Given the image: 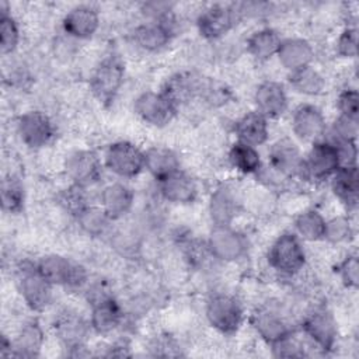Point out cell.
I'll use <instances>...</instances> for the list:
<instances>
[{
    "mask_svg": "<svg viewBox=\"0 0 359 359\" xmlns=\"http://www.w3.org/2000/svg\"><path fill=\"white\" fill-rule=\"evenodd\" d=\"M125 80V62L116 53H109L100 60L90 76V91L104 107H109Z\"/></svg>",
    "mask_w": 359,
    "mask_h": 359,
    "instance_id": "1",
    "label": "cell"
},
{
    "mask_svg": "<svg viewBox=\"0 0 359 359\" xmlns=\"http://www.w3.org/2000/svg\"><path fill=\"white\" fill-rule=\"evenodd\" d=\"M35 264L42 276L52 286H62L76 290L81 289L88 282L87 269L81 264L67 257L48 254L41 257Z\"/></svg>",
    "mask_w": 359,
    "mask_h": 359,
    "instance_id": "2",
    "label": "cell"
},
{
    "mask_svg": "<svg viewBox=\"0 0 359 359\" xmlns=\"http://www.w3.org/2000/svg\"><path fill=\"white\" fill-rule=\"evenodd\" d=\"M15 283L29 310L39 313L50 304L53 286L42 276L35 262L24 261L18 265Z\"/></svg>",
    "mask_w": 359,
    "mask_h": 359,
    "instance_id": "3",
    "label": "cell"
},
{
    "mask_svg": "<svg viewBox=\"0 0 359 359\" xmlns=\"http://www.w3.org/2000/svg\"><path fill=\"white\" fill-rule=\"evenodd\" d=\"M268 264L276 272L292 276L306 265V251L302 240L293 231L279 234L268 250Z\"/></svg>",
    "mask_w": 359,
    "mask_h": 359,
    "instance_id": "4",
    "label": "cell"
},
{
    "mask_svg": "<svg viewBox=\"0 0 359 359\" xmlns=\"http://www.w3.org/2000/svg\"><path fill=\"white\" fill-rule=\"evenodd\" d=\"M88 303L91 306L90 325L100 335L115 331L123 321V309L119 302L104 287L95 286L88 290Z\"/></svg>",
    "mask_w": 359,
    "mask_h": 359,
    "instance_id": "5",
    "label": "cell"
},
{
    "mask_svg": "<svg viewBox=\"0 0 359 359\" xmlns=\"http://www.w3.org/2000/svg\"><path fill=\"white\" fill-rule=\"evenodd\" d=\"M102 163L119 178H135L144 170V151L132 142L118 140L105 149Z\"/></svg>",
    "mask_w": 359,
    "mask_h": 359,
    "instance_id": "6",
    "label": "cell"
},
{
    "mask_svg": "<svg viewBox=\"0 0 359 359\" xmlns=\"http://www.w3.org/2000/svg\"><path fill=\"white\" fill-rule=\"evenodd\" d=\"M53 328L57 339L69 351V356H90V352L86 346L87 337L91 331L90 321H86L74 311L66 310L56 317Z\"/></svg>",
    "mask_w": 359,
    "mask_h": 359,
    "instance_id": "7",
    "label": "cell"
},
{
    "mask_svg": "<svg viewBox=\"0 0 359 359\" xmlns=\"http://www.w3.org/2000/svg\"><path fill=\"white\" fill-rule=\"evenodd\" d=\"M209 324L223 335L236 334L243 324V307L240 302L227 293L213 294L205 309Z\"/></svg>",
    "mask_w": 359,
    "mask_h": 359,
    "instance_id": "8",
    "label": "cell"
},
{
    "mask_svg": "<svg viewBox=\"0 0 359 359\" xmlns=\"http://www.w3.org/2000/svg\"><path fill=\"white\" fill-rule=\"evenodd\" d=\"M206 247L213 258L223 262H234L247 254L248 240L231 224H213L206 241Z\"/></svg>",
    "mask_w": 359,
    "mask_h": 359,
    "instance_id": "9",
    "label": "cell"
},
{
    "mask_svg": "<svg viewBox=\"0 0 359 359\" xmlns=\"http://www.w3.org/2000/svg\"><path fill=\"white\" fill-rule=\"evenodd\" d=\"M241 20L234 3L210 4L196 18V28L202 38L216 41L227 35Z\"/></svg>",
    "mask_w": 359,
    "mask_h": 359,
    "instance_id": "10",
    "label": "cell"
},
{
    "mask_svg": "<svg viewBox=\"0 0 359 359\" xmlns=\"http://www.w3.org/2000/svg\"><path fill=\"white\" fill-rule=\"evenodd\" d=\"M304 335L324 353L331 352L338 341V324L335 317L325 307H317L310 311L303 323Z\"/></svg>",
    "mask_w": 359,
    "mask_h": 359,
    "instance_id": "11",
    "label": "cell"
},
{
    "mask_svg": "<svg viewBox=\"0 0 359 359\" xmlns=\"http://www.w3.org/2000/svg\"><path fill=\"white\" fill-rule=\"evenodd\" d=\"M21 142L29 149H42L55 137V125L42 111L32 109L21 114L15 122Z\"/></svg>",
    "mask_w": 359,
    "mask_h": 359,
    "instance_id": "12",
    "label": "cell"
},
{
    "mask_svg": "<svg viewBox=\"0 0 359 359\" xmlns=\"http://www.w3.org/2000/svg\"><path fill=\"white\" fill-rule=\"evenodd\" d=\"M341 167V160L337 147L328 140H318L311 144V149L303 161V175L307 180L324 181Z\"/></svg>",
    "mask_w": 359,
    "mask_h": 359,
    "instance_id": "13",
    "label": "cell"
},
{
    "mask_svg": "<svg viewBox=\"0 0 359 359\" xmlns=\"http://www.w3.org/2000/svg\"><path fill=\"white\" fill-rule=\"evenodd\" d=\"M136 115L154 128H164L172 122L178 108L161 91H144L133 102Z\"/></svg>",
    "mask_w": 359,
    "mask_h": 359,
    "instance_id": "14",
    "label": "cell"
},
{
    "mask_svg": "<svg viewBox=\"0 0 359 359\" xmlns=\"http://www.w3.org/2000/svg\"><path fill=\"white\" fill-rule=\"evenodd\" d=\"M104 163L98 154L88 149H77L66 156L65 171L66 175L72 180V184L80 187H90L102 175Z\"/></svg>",
    "mask_w": 359,
    "mask_h": 359,
    "instance_id": "15",
    "label": "cell"
},
{
    "mask_svg": "<svg viewBox=\"0 0 359 359\" xmlns=\"http://www.w3.org/2000/svg\"><path fill=\"white\" fill-rule=\"evenodd\" d=\"M250 323L259 338L269 346L292 334V328L287 320L282 311L272 304H264L255 309L251 314Z\"/></svg>",
    "mask_w": 359,
    "mask_h": 359,
    "instance_id": "16",
    "label": "cell"
},
{
    "mask_svg": "<svg viewBox=\"0 0 359 359\" xmlns=\"http://www.w3.org/2000/svg\"><path fill=\"white\" fill-rule=\"evenodd\" d=\"M268 160L271 168L278 175L286 178L303 175L304 157L299 146L289 137H282L271 146L268 151Z\"/></svg>",
    "mask_w": 359,
    "mask_h": 359,
    "instance_id": "17",
    "label": "cell"
},
{
    "mask_svg": "<svg viewBox=\"0 0 359 359\" xmlns=\"http://www.w3.org/2000/svg\"><path fill=\"white\" fill-rule=\"evenodd\" d=\"M174 34L175 18L172 14L160 21H147L137 25L133 29V41L143 50L157 52L171 42Z\"/></svg>",
    "mask_w": 359,
    "mask_h": 359,
    "instance_id": "18",
    "label": "cell"
},
{
    "mask_svg": "<svg viewBox=\"0 0 359 359\" xmlns=\"http://www.w3.org/2000/svg\"><path fill=\"white\" fill-rule=\"evenodd\" d=\"M292 130L303 142H318L327 132V121L321 109L313 104H300L292 115Z\"/></svg>",
    "mask_w": 359,
    "mask_h": 359,
    "instance_id": "19",
    "label": "cell"
},
{
    "mask_svg": "<svg viewBox=\"0 0 359 359\" xmlns=\"http://www.w3.org/2000/svg\"><path fill=\"white\" fill-rule=\"evenodd\" d=\"M206 79L196 76L189 72H181L172 74L161 87V93L177 107L180 108L184 104H188L196 97H202L203 86Z\"/></svg>",
    "mask_w": 359,
    "mask_h": 359,
    "instance_id": "20",
    "label": "cell"
},
{
    "mask_svg": "<svg viewBox=\"0 0 359 359\" xmlns=\"http://www.w3.org/2000/svg\"><path fill=\"white\" fill-rule=\"evenodd\" d=\"M255 111L266 119H276L287 109V94L285 87L273 80L262 81L254 93Z\"/></svg>",
    "mask_w": 359,
    "mask_h": 359,
    "instance_id": "21",
    "label": "cell"
},
{
    "mask_svg": "<svg viewBox=\"0 0 359 359\" xmlns=\"http://www.w3.org/2000/svg\"><path fill=\"white\" fill-rule=\"evenodd\" d=\"M158 192L163 199L177 205L192 203L198 196L195 180L181 168L157 181Z\"/></svg>",
    "mask_w": 359,
    "mask_h": 359,
    "instance_id": "22",
    "label": "cell"
},
{
    "mask_svg": "<svg viewBox=\"0 0 359 359\" xmlns=\"http://www.w3.org/2000/svg\"><path fill=\"white\" fill-rule=\"evenodd\" d=\"M62 27L69 36L76 39H88L100 27L98 10L88 4L76 6L65 14Z\"/></svg>",
    "mask_w": 359,
    "mask_h": 359,
    "instance_id": "23",
    "label": "cell"
},
{
    "mask_svg": "<svg viewBox=\"0 0 359 359\" xmlns=\"http://www.w3.org/2000/svg\"><path fill=\"white\" fill-rule=\"evenodd\" d=\"M208 210L213 224H231L240 213V201L236 191L226 184L219 185L210 194Z\"/></svg>",
    "mask_w": 359,
    "mask_h": 359,
    "instance_id": "24",
    "label": "cell"
},
{
    "mask_svg": "<svg viewBox=\"0 0 359 359\" xmlns=\"http://www.w3.org/2000/svg\"><path fill=\"white\" fill-rule=\"evenodd\" d=\"M133 189L119 181L105 185L100 195V206L112 220H118L128 215L133 206Z\"/></svg>",
    "mask_w": 359,
    "mask_h": 359,
    "instance_id": "25",
    "label": "cell"
},
{
    "mask_svg": "<svg viewBox=\"0 0 359 359\" xmlns=\"http://www.w3.org/2000/svg\"><path fill=\"white\" fill-rule=\"evenodd\" d=\"M276 56L279 63L290 73L311 66V62L314 60V49L304 38H285L279 45Z\"/></svg>",
    "mask_w": 359,
    "mask_h": 359,
    "instance_id": "26",
    "label": "cell"
},
{
    "mask_svg": "<svg viewBox=\"0 0 359 359\" xmlns=\"http://www.w3.org/2000/svg\"><path fill=\"white\" fill-rule=\"evenodd\" d=\"M331 191L335 198L348 208L355 210L358 208L359 196V177L358 165H341L330 178Z\"/></svg>",
    "mask_w": 359,
    "mask_h": 359,
    "instance_id": "27",
    "label": "cell"
},
{
    "mask_svg": "<svg viewBox=\"0 0 359 359\" xmlns=\"http://www.w3.org/2000/svg\"><path fill=\"white\" fill-rule=\"evenodd\" d=\"M234 133L237 140L251 144L254 147L266 143L269 137L268 119L258 111L245 112L234 123Z\"/></svg>",
    "mask_w": 359,
    "mask_h": 359,
    "instance_id": "28",
    "label": "cell"
},
{
    "mask_svg": "<svg viewBox=\"0 0 359 359\" xmlns=\"http://www.w3.org/2000/svg\"><path fill=\"white\" fill-rule=\"evenodd\" d=\"M13 341L11 356L17 358H35L41 353L45 335L38 320L31 318L25 321Z\"/></svg>",
    "mask_w": 359,
    "mask_h": 359,
    "instance_id": "29",
    "label": "cell"
},
{
    "mask_svg": "<svg viewBox=\"0 0 359 359\" xmlns=\"http://www.w3.org/2000/svg\"><path fill=\"white\" fill-rule=\"evenodd\" d=\"M180 165L177 153L165 146H151L144 150V170L156 181L180 170Z\"/></svg>",
    "mask_w": 359,
    "mask_h": 359,
    "instance_id": "30",
    "label": "cell"
},
{
    "mask_svg": "<svg viewBox=\"0 0 359 359\" xmlns=\"http://www.w3.org/2000/svg\"><path fill=\"white\" fill-rule=\"evenodd\" d=\"M282 38L279 32L271 27L259 28L247 38V52L257 60L265 62L276 56Z\"/></svg>",
    "mask_w": 359,
    "mask_h": 359,
    "instance_id": "31",
    "label": "cell"
},
{
    "mask_svg": "<svg viewBox=\"0 0 359 359\" xmlns=\"http://www.w3.org/2000/svg\"><path fill=\"white\" fill-rule=\"evenodd\" d=\"M294 230L300 240L320 241L325 236V217L316 209H307L294 217Z\"/></svg>",
    "mask_w": 359,
    "mask_h": 359,
    "instance_id": "32",
    "label": "cell"
},
{
    "mask_svg": "<svg viewBox=\"0 0 359 359\" xmlns=\"http://www.w3.org/2000/svg\"><path fill=\"white\" fill-rule=\"evenodd\" d=\"M0 201L1 209L6 213L17 215L24 210L25 189L21 180L14 174H7L3 177L0 187Z\"/></svg>",
    "mask_w": 359,
    "mask_h": 359,
    "instance_id": "33",
    "label": "cell"
},
{
    "mask_svg": "<svg viewBox=\"0 0 359 359\" xmlns=\"http://www.w3.org/2000/svg\"><path fill=\"white\" fill-rule=\"evenodd\" d=\"M287 80L293 91L303 95H318L325 88L324 77L313 66H306L299 70L290 72Z\"/></svg>",
    "mask_w": 359,
    "mask_h": 359,
    "instance_id": "34",
    "label": "cell"
},
{
    "mask_svg": "<svg viewBox=\"0 0 359 359\" xmlns=\"http://www.w3.org/2000/svg\"><path fill=\"white\" fill-rule=\"evenodd\" d=\"M230 164L241 174H255L261 168V156L257 147L236 140L229 150Z\"/></svg>",
    "mask_w": 359,
    "mask_h": 359,
    "instance_id": "35",
    "label": "cell"
},
{
    "mask_svg": "<svg viewBox=\"0 0 359 359\" xmlns=\"http://www.w3.org/2000/svg\"><path fill=\"white\" fill-rule=\"evenodd\" d=\"M20 43V27L11 15L6 1L0 3V52L3 56L13 53Z\"/></svg>",
    "mask_w": 359,
    "mask_h": 359,
    "instance_id": "36",
    "label": "cell"
},
{
    "mask_svg": "<svg viewBox=\"0 0 359 359\" xmlns=\"http://www.w3.org/2000/svg\"><path fill=\"white\" fill-rule=\"evenodd\" d=\"M76 222L81 227V230L88 236L101 237L108 233L111 223L114 220L105 213V210L101 206L90 205L76 217Z\"/></svg>",
    "mask_w": 359,
    "mask_h": 359,
    "instance_id": "37",
    "label": "cell"
},
{
    "mask_svg": "<svg viewBox=\"0 0 359 359\" xmlns=\"http://www.w3.org/2000/svg\"><path fill=\"white\" fill-rule=\"evenodd\" d=\"M87 188L72 184L70 187L65 188L59 195H57V201L59 205L74 219L86 209L90 206L88 198H87Z\"/></svg>",
    "mask_w": 359,
    "mask_h": 359,
    "instance_id": "38",
    "label": "cell"
},
{
    "mask_svg": "<svg viewBox=\"0 0 359 359\" xmlns=\"http://www.w3.org/2000/svg\"><path fill=\"white\" fill-rule=\"evenodd\" d=\"M359 133V126L358 121L345 118V116H338L332 125L330 126L328 130V140L332 144H342L348 142H356Z\"/></svg>",
    "mask_w": 359,
    "mask_h": 359,
    "instance_id": "39",
    "label": "cell"
},
{
    "mask_svg": "<svg viewBox=\"0 0 359 359\" xmlns=\"http://www.w3.org/2000/svg\"><path fill=\"white\" fill-rule=\"evenodd\" d=\"M353 237V227L348 216H335L327 220L324 240L332 244H342Z\"/></svg>",
    "mask_w": 359,
    "mask_h": 359,
    "instance_id": "40",
    "label": "cell"
},
{
    "mask_svg": "<svg viewBox=\"0 0 359 359\" xmlns=\"http://www.w3.org/2000/svg\"><path fill=\"white\" fill-rule=\"evenodd\" d=\"M335 272L342 285L348 289H358L359 286V259L356 252H349L335 266Z\"/></svg>",
    "mask_w": 359,
    "mask_h": 359,
    "instance_id": "41",
    "label": "cell"
},
{
    "mask_svg": "<svg viewBox=\"0 0 359 359\" xmlns=\"http://www.w3.org/2000/svg\"><path fill=\"white\" fill-rule=\"evenodd\" d=\"M149 349L151 356H161V358H170V356H180L181 346L177 342V339L170 334H158L149 342Z\"/></svg>",
    "mask_w": 359,
    "mask_h": 359,
    "instance_id": "42",
    "label": "cell"
},
{
    "mask_svg": "<svg viewBox=\"0 0 359 359\" xmlns=\"http://www.w3.org/2000/svg\"><path fill=\"white\" fill-rule=\"evenodd\" d=\"M337 108L341 116L358 121L359 119V94L355 88H345L338 94Z\"/></svg>",
    "mask_w": 359,
    "mask_h": 359,
    "instance_id": "43",
    "label": "cell"
},
{
    "mask_svg": "<svg viewBox=\"0 0 359 359\" xmlns=\"http://www.w3.org/2000/svg\"><path fill=\"white\" fill-rule=\"evenodd\" d=\"M335 50L341 57H356L358 55V29L355 27H346L339 34Z\"/></svg>",
    "mask_w": 359,
    "mask_h": 359,
    "instance_id": "44",
    "label": "cell"
},
{
    "mask_svg": "<svg viewBox=\"0 0 359 359\" xmlns=\"http://www.w3.org/2000/svg\"><path fill=\"white\" fill-rule=\"evenodd\" d=\"M271 349L273 356L276 358H302L306 355L303 348L299 345L297 341H294L292 334L285 339L273 344Z\"/></svg>",
    "mask_w": 359,
    "mask_h": 359,
    "instance_id": "45",
    "label": "cell"
},
{
    "mask_svg": "<svg viewBox=\"0 0 359 359\" xmlns=\"http://www.w3.org/2000/svg\"><path fill=\"white\" fill-rule=\"evenodd\" d=\"M105 358H128L132 356L130 345L126 341H115L114 344L105 348V352L101 353Z\"/></svg>",
    "mask_w": 359,
    "mask_h": 359,
    "instance_id": "46",
    "label": "cell"
}]
</instances>
